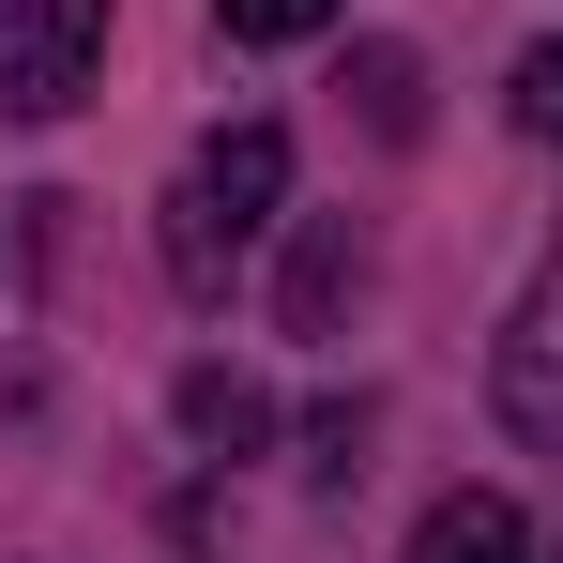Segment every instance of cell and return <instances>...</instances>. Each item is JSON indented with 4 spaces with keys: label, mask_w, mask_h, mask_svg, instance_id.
<instances>
[{
    "label": "cell",
    "mask_w": 563,
    "mask_h": 563,
    "mask_svg": "<svg viewBox=\"0 0 563 563\" xmlns=\"http://www.w3.org/2000/svg\"><path fill=\"white\" fill-rule=\"evenodd\" d=\"M518 122H533V137H563V46H533V62H518Z\"/></svg>",
    "instance_id": "cell-9"
},
{
    "label": "cell",
    "mask_w": 563,
    "mask_h": 563,
    "mask_svg": "<svg viewBox=\"0 0 563 563\" xmlns=\"http://www.w3.org/2000/svg\"><path fill=\"white\" fill-rule=\"evenodd\" d=\"M396 563H533V533H518V503L503 487H457V503H427L411 518V549Z\"/></svg>",
    "instance_id": "cell-4"
},
{
    "label": "cell",
    "mask_w": 563,
    "mask_h": 563,
    "mask_svg": "<svg viewBox=\"0 0 563 563\" xmlns=\"http://www.w3.org/2000/svg\"><path fill=\"white\" fill-rule=\"evenodd\" d=\"M107 77V0H0V122H62Z\"/></svg>",
    "instance_id": "cell-2"
},
{
    "label": "cell",
    "mask_w": 563,
    "mask_h": 563,
    "mask_svg": "<svg viewBox=\"0 0 563 563\" xmlns=\"http://www.w3.org/2000/svg\"><path fill=\"white\" fill-rule=\"evenodd\" d=\"M351 92H366V122H380V137H411V122H427V77H411V46H366V62H351Z\"/></svg>",
    "instance_id": "cell-7"
},
{
    "label": "cell",
    "mask_w": 563,
    "mask_h": 563,
    "mask_svg": "<svg viewBox=\"0 0 563 563\" xmlns=\"http://www.w3.org/2000/svg\"><path fill=\"white\" fill-rule=\"evenodd\" d=\"M213 15H229V46H305L335 0H213Z\"/></svg>",
    "instance_id": "cell-8"
},
{
    "label": "cell",
    "mask_w": 563,
    "mask_h": 563,
    "mask_svg": "<svg viewBox=\"0 0 563 563\" xmlns=\"http://www.w3.org/2000/svg\"><path fill=\"white\" fill-rule=\"evenodd\" d=\"M184 427L244 457V442H275V396H260V380H229V366H198V380H184Z\"/></svg>",
    "instance_id": "cell-6"
},
{
    "label": "cell",
    "mask_w": 563,
    "mask_h": 563,
    "mask_svg": "<svg viewBox=\"0 0 563 563\" xmlns=\"http://www.w3.org/2000/svg\"><path fill=\"white\" fill-rule=\"evenodd\" d=\"M275 198H289V137L275 122H213L184 153V184H168V289H213L244 275V244L275 229Z\"/></svg>",
    "instance_id": "cell-1"
},
{
    "label": "cell",
    "mask_w": 563,
    "mask_h": 563,
    "mask_svg": "<svg viewBox=\"0 0 563 563\" xmlns=\"http://www.w3.org/2000/svg\"><path fill=\"white\" fill-rule=\"evenodd\" d=\"M487 380H503V427L563 457V244L533 260V289H518V320H503V366H487Z\"/></svg>",
    "instance_id": "cell-3"
},
{
    "label": "cell",
    "mask_w": 563,
    "mask_h": 563,
    "mask_svg": "<svg viewBox=\"0 0 563 563\" xmlns=\"http://www.w3.org/2000/svg\"><path fill=\"white\" fill-rule=\"evenodd\" d=\"M351 275H366V244H351V229H305V260H289V335H335Z\"/></svg>",
    "instance_id": "cell-5"
}]
</instances>
